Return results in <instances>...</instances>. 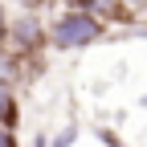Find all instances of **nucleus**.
Here are the masks:
<instances>
[{
  "mask_svg": "<svg viewBox=\"0 0 147 147\" xmlns=\"http://www.w3.org/2000/svg\"><path fill=\"white\" fill-rule=\"evenodd\" d=\"M123 4H147V0H123Z\"/></svg>",
  "mask_w": 147,
  "mask_h": 147,
  "instance_id": "7",
  "label": "nucleus"
},
{
  "mask_svg": "<svg viewBox=\"0 0 147 147\" xmlns=\"http://www.w3.org/2000/svg\"><path fill=\"white\" fill-rule=\"evenodd\" d=\"M102 16L98 12H82V8H65L57 21L49 25V45L53 49H86L102 37Z\"/></svg>",
  "mask_w": 147,
  "mask_h": 147,
  "instance_id": "1",
  "label": "nucleus"
},
{
  "mask_svg": "<svg viewBox=\"0 0 147 147\" xmlns=\"http://www.w3.org/2000/svg\"><path fill=\"white\" fill-rule=\"evenodd\" d=\"M16 4H21L25 12H41V8H49L53 0H16Z\"/></svg>",
  "mask_w": 147,
  "mask_h": 147,
  "instance_id": "5",
  "label": "nucleus"
},
{
  "mask_svg": "<svg viewBox=\"0 0 147 147\" xmlns=\"http://www.w3.org/2000/svg\"><path fill=\"white\" fill-rule=\"evenodd\" d=\"M0 127L21 131V86L0 78Z\"/></svg>",
  "mask_w": 147,
  "mask_h": 147,
  "instance_id": "3",
  "label": "nucleus"
},
{
  "mask_svg": "<svg viewBox=\"0 0 147 147\" xmlns=\"http://www.w3.org/2000/svg\"><path fill=\"white\" fill-rule=\"evenodd\" d=\"M45 45H49V29L37 21V12H29V16H21V21H12L8 41H4V49H0V53H16V57H41Z\"/></svg>",
  "mask_w": 147,
  "mask_h": 147,
  "instance_id": "2",
  "label": "nucleus"
},
{
  "mask_svg": "<svg viewBox=\"0 0 147 147\" xmlns=\"http://www.w3.org/2000/svg\"><path fill=\"white\" fill-rule=\"evenodd\" d=\"M0 147H21V139H16V131H8V127H0Z\"/></svg>",
  "mask_w": 147,
  "mask_h": 147,
  "instance_id": "6",
  "label": "nucleus"
},
{
  "mask_svg": "<svg viewBox=\"0 0 147 147\" xmlns=\"http://www.w3.org/2000/svg\"><path fill=\"white\" fill-rule=\"evenodd\" d=\"M8 29H12V21L4 12V0H0V49H4V41H8Z\"/></svg>",
  "mask_w": 147,
  "mask_h": 147,
  "instance_id": "4",
  "label": "nucleus"
}]
</instances>
